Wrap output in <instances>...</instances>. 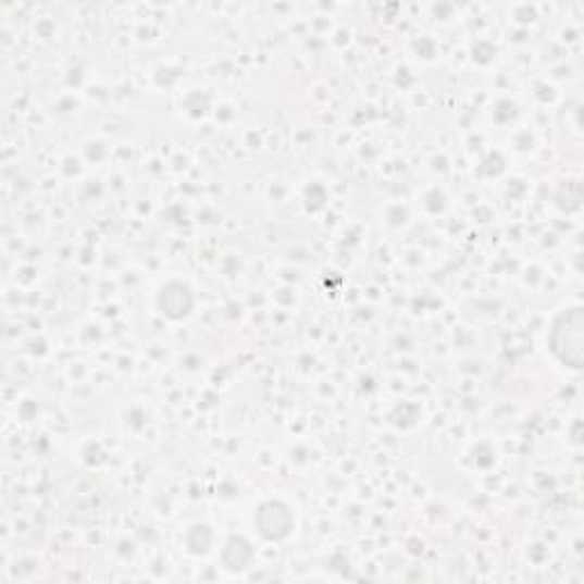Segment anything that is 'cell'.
Listing matches in <instances>:
<instances>
[{
  "mask_svg": "<svg viewBox=\"0 0 584 584\" xmlns=\"http://www.w3.org/2000/svg\"><path fill=\"white\" fill-rule=\"evenodd\" d=\"M552 352L559 357V361L580 368L582 363V311L571 309L557 318L552 334H550Z\"/></svg>",
  "mask_w": 584,
  "mask_h": 584,
  "instance_id": "obj_1",
  "label": "cell"
}]
</instances>
